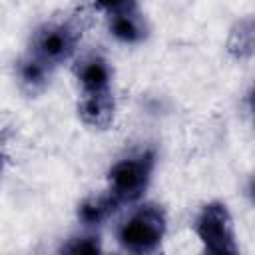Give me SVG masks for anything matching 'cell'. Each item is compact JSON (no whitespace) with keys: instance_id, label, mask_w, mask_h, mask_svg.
<instances>
[{"instance_id":"obj_13","label":"cell","mask_w":255,"mask_h":255,"mask_svg":"<svg viewBox=\"0 0 255 255\" xmlns=\"http://www.w3.org/2000/svg\"><path fill=\"white\" fill-rule=\"evenodd\" d=\"M2 163H4V159H2V153H0V171H2Z\"/></svg>"},{"instance_id":"obj_4","label":"cell","mask_w":255,"mask_h":255,"mask_svg":"<svg viewBox=\"0 0 255 255\" xmlns=\"http://www.w3.org/2000/svg\"><path fill=\"white\" fill-rule=\"evenodd\" d=\"M195 233L201 239L207 253H213V255L237 253L233 219L229 209L221 201H211L201 207L195 219Z\"/></svg>"},{"instance_id":"obj_11","label":"cell","mask_w":255,"mask_h":255,"mask_svg":"<svg viewBox=\"0 0 255 255\" xmlns=\"http://www.w3.org/2000/svg\"><path fill=\"white\" fill-rule=\"evenodd\" d=\"M62 251H66V253H98V251H102V243H100L98 235L88 233V235L70 239V243L62 245Z\"/></svg>"},{"instance_id":"obj_3","label":"cell","mask_w":255,"mask_h":255,"mask_svg":"<svg viewBox=\"0 0 255 255\" xmlns=\"http://www.w3.org/2000/svg\"><path fill=\"white\" fill-rule=\"evenodd\" d=\"M80 40L82 26L76 20H50L34 32L30 52L48 66H58L74 56Z\"/></svg>"},{"instance_id":"obj_10","label":"cell","mask_w":255,"mask_h":255,"mask_svg":"<svg viewBox=\"0 0 255 255\" xmlns=\"http://www.w3.org/2000/svg\"><path fill=\"white\" fill-rule=\"evenodd\" d=\"M253 50V24L251 20H243L237 24V28L231 32L229 38V52L235 54L237 58H245L249 56Z\"/></svg>"},{"instance_id":"obj_1","label":"cell","mask_w":255,"mask_h":255,"mask_svg":"<svg viewBox=\"0 0 255 255\" xmlns=\"http://www.w3.org/2000/svg\"><path fill=\"white\" fill-rule=\"evenodd\" d=\"M165 211L161 205H139L118 229V243L129 253H153L165 237Z\"/></svg>"},{"instance_id":"obj_2","label":"cell","mask_w":255,"mask_h":255,"mask_svg":"<svg viewBox=\"0 0 255 255\" xmlns=\"http://www.w3.org/2000/svg\"><path fill=\"white\" fill-rule=\"evenodd\" d=\"M153 165H155V157L151 151H141V153L116 161L112 169L108 171L110 195L120 205L137 201L149 185Z\"/></svg>"},{"instance_id":"obj_12","label":"cell","mask_w":255,"mask_h":255,"mask_svg":"<svg viewBox=\"0 0 255 255\" xmlns=\"http://www.w3.org/2000/svg\"><path fill=\"white\" fill-rule=\"evenodd\" d=\"M96 4H98V8H102L108 14H112V12H118V10L135 6V0H96Z\"/></svg>"},{"instance_id":"obj_7","label":"cell","mask_w":255,"mask_h":255,"mask_svg":"<svg viewBox=\"0 0 255 255\" xmlns=\"http://www.w3.org/2000/svg\"><path fill=\"white\" fill-rule=\"evenodd\" d=\"M74 76L82 86V92L108 90L112 84V68L110 64L96 54H90L74 66Z\"/></svg>"},{"instance_id":"obj_6","label":"cell","mask_w":255,"mask_h":255,"mask_svg":"<svg viewBox=\"0 0 255 255\" xmlns=\"http://www.w3.org/2000/svg\"><path fill=\"white\" fill-rule=\"evenodd\" d=\"M108 28L112 36H116L120 42H126V44H137L145 40L149 32L143 14L137 10V4L108 14Z\"/></svg>"},{"instance_id":"obj_8","label":"cell","mask_w":255,"mask_h":255,"mask_svg":"<svg viewBox=\"0 0 255 255\" xmlns=\"http://www.w3.org/2000/svg\"><path fill=\"white\" fill-rule=\"evenodd\" d=\"M50 68L52 66H48L44 60H40L32 52L26 54L16 64V76H18L20 88L30 96L40 94L50 82Z\"/></svg>"},{"instance_id":"obj_9","label":"cell","mask_w":255,"mask_h":255,"mask_svg":"<svg viewBox=\"0 0 255 255\" xmlns=\"http://www.w3.org/2000/svg\"><path fill=\"white\" fill-rule=\"evenodd\" d=\"M120 207V203L108 193H100V195H90L86 197L80 205H78V219L92 227V225H100L104 223L116 209Z\"/></svg>"},{"instance_id":"obj_5","label":"cell","mask_w":255,"mask_h":255,"mask_svg":"<svg viewBox=\"0 0 255 255\" xmlns=\"http://www.w3.org/2000/svg\"><path fill=\"white\" fill-rule=\"evenodd\" d=\"M78 116L80 120L96 129H106L112 126L116 116V100L112 90H96V92H82L78 102Z\"/></svg>"}]
</instances>
